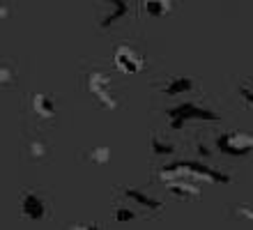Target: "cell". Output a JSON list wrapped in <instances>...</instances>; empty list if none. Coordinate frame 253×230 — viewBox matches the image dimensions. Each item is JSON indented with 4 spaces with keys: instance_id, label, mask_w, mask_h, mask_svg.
I'll return each instance as SVG.
<instances>
[{
    "instance_id": "cell-1",
    "label": "cell",
    "mask_w": 253,
    "mask_h": 230,
    "mask_svg": "<svg viewBox=\"0 0 253 230\" xmlns=\"http://www.w3.org/2000/svg\"><path fill=\"white\" fill-rule=\"evenodd\" d=\"M205 178L210 182H219V184H228L230 178L223 175V173L214 171L205 164H198V161H177V164H170L161 171V180H173V178Z\"/></svg>"
},
{
    "instance_id": "cell-2",
    "label": "cell",
    "mask_w": 253,
    "mask_h": 230,
    "mask_svg": "<svg viewBox=\"0 0 253 230\" xmlns=\"http://www.w3.org/2000/svg\"><path fill=\"white\" fill-rule=\"evenodd\" d=\"M168 118H170V127L177 132V129H182V127L187 125L189 120H207V122H216L219 115L212 113V111H207V108H200L198 104L184 101V104L170 108V111H168Z\"/></svg>"
},
{
    "instance_id": "cell-3",
    "label": "cell",
    "mask_w": 253,
    "mask_h": 230,
    "mask_svg": "<svg viewBox=\"0 0 253 230\" xmlns=\"http://www.w3.org/2000/svg\"><path fill=\"white\" fill-rule=\"evenodd\" d=\"M108 86H111V79H108L104 72H92L87 76V90H90V94H92L101 106H106L108 111H115V108H118V99L111 94Z\"/></svg>"
},
{
    "instance_id": "cell-4",
    "label": "cell",
    "mask_w": 253,
    "mask_h": 230,
    "mask_svg": "<svg viewBox=\"0 0 253 230\" xmlns=\"http://www.w3.org/2000/svg\"><path fill=\"white\" fill-rule=\"evenodd\" d=\"M216 147L223 154H249L253 152V136L242 132H228L223 136L216 138Z\"/></svg>"
},
{
    "instance_id": "cell-5",
    "label": "cell",
    "mask_w": 253,
    "mask_h": 230,
    "mask_svg": "<svg viewBox=\"0 0 253 230\" xmlns=\"http://www.w3.org/2000/svg\"><path fill=\"white\" fill-rule=\"evenodd\" d=\"M113 62L122 74H138L140 69L145 67V60L126 44L118 46V51H115V55H113Z\"/></svg>"
},
{
    "instance_id": "cell-6",
    "label": "cell",
    "mask_w": 253,
    "mask_h": 230,
    "mask_svg": "<svg viewBox=\"0 0 253 230\" xmlns=\"http://www.w3.org/2000/svg\"><path fill=\"white\" fill-rule=\"evenodd\" d=\"M21 212L30 221H42L46 217V203H44V198L37 191H23V196H21Z\"/></svg>"
},
{
    "instance_id": "cell-7",
    "label": "cell",
    "mask_w": 253,
    "mask_h": 230,
    "mask_svg": "<svg viewBox=\"0 0 253 230\" xmlns=\"http://www.w3.org/2000/svg\"><path fill=\"white\" fill-rule=\"evenodd\" d=\"M168 191H170L173 196L182 198V200H189V198H198V196H200V189L196 186V184H191V182H182L180 178L168 180Z\"/></svg>"
},
{
    "instance_id": "cell-8",
    "label": "cell",
    "mask_w": 253,
    "mask_h": 230,
    "mask_svg": "<svg viewBox=\"0 0 253 230\" xmlns=\"http://www.w3.org/2000/svg\"><path fill=\"white\" fill-rule=\"evenodd\" d=\"M33 111L35 115H40V118H55V106H53V99L48 97V94H33Z\"/></svg>"
},
{
    "instance_id": "cell-9",
    "label": "cell",
    "mask_w": 253,
    "mask_h": 230,
    "mask_svg": "<svg viewBox=\"0 0 253 230\" xmlns=\"http://www.w3.org/2000/svg\"><path fill=\"white\" fill-rule=\"evenodd\" d=\"M173 2L170 0H143V12L152 19H164L166 14H170Z\"/></svg>"
},
{
    "instance_id": "cell-10",
    "label": "cell",
    "mask_w": 253,
    "mask_h": 230,
    "mask_svg": "<svg viewBox=\"0 0 253 230\" xmlns=\"http://www.w3.org/2000/svg\"><path fill=\"white\" fill-rule=\"evenodd\" d=\"M101 2H108V5L113 7V12L108 14L106 19H101V28L113 26V21H118V19H122V16H126V12H129V5H126V0H101Z\"/></svg>"
},
{
    "instance_id": "cell-11",
    "label": "cell",
    "mask_w": 253,
    "mask_h": 230,
    "mask_svg": "<svg viewBox=\"0 0 253 230\" xmlns=\"http://www.w3.org/2000/svg\"><path fill=\"white\" fill-rule=\"evenodd\" d=\"M193 90V81L191 79H184V76H177V79H170L164 92L168 97H180V94H187V92Z\"/></svg>"
},
{
    "instance_id": "cell-12",
    "label": "cell",
    "mask_w": 253,
    "mask_h": 230,
    "mask_svg": "<svg viewBox=\"0 0 253 230\" xmlns=\"http://www.w3.org/2000/svg\"><path fill=\"white\" fill-rule=\"evenodd\" d=\"M126 198H131V200H136L138 205H143V207H150V210H159L161 203L159 200H154V198H150L147 193H140L138 189H125Z\"/></svg>"
},
{
    "instance_id": "cell-13",
    "label": "cell",
    "mask_w": 253,
    "mask_h": 230,
    "mask_svg": "<svg viewBox=\"0 0 253 230\" xmlns=\"http://www.w3.org/2000/svg\"><path fill=\"white\" fill-rule=\"evenodd\" d=\"M150 145H152L154 154H173V152H175V145L168 143V140H161L159 134H154L152 140H150Z\"/></svg>"
},
{
    "instance_id": "cell-14",
    "label": "cell",
    "mask_w": 253,
    "mask_h": 230,
    "mask_svg": "<svg viewBox=\"0 0 253 230\" xmlns=\"http://www.w3.org/2000/svg\"><path fill=\"white\" fill-rule=\"evenodd\" d=\"M87 159L92 161V164H106L108 159H111V150L108 147H104V145H99V147H92L90 150V154H87Z\"/></svg>"
},
{
    "instance_id": "cell-15",
    "label": "cell",
    "mask_w": 253,
    "mask_h": 230,
    "mask_svg": "<svg viewBox=\"0 0 253 230\" xmlns=\"http://www.w3.org/2000/svg\"><path fill=\"white\" fill-rule=\"evenodd\" d=\"M46 152H48V145L44 140H40V138H35L33 143H30V157L33 159H44Z\"/></svg>"
},
{
    "instance_id": "cell-16",
    "label": "cell",
    "mask_w": 253,
    "mask_h": 230,
    "mask_svg": "<svg viewBox=\"0 0 253 230\" xmlns=\"http://www.w3.org/2000/svg\"><path fill=\"white\" fill-rule=\"evenodd\" d=\"M14 79H16V74H14V67L0 65V86H9Z\"/></svg>"
},
{
    "instance_id": "cell-17",
    "label": "cell",
    "mask_w": 253,
    "mask_h": 230,
    "mask_svg": "<svg viewBox=\"0 0 253 230\" xmlns=\"http://www.w3.org/2000/svg\"><path fill=\"white\" fill-rule=\"evenodd\" d=\"M133 217H136V214H133L129 207H118V210H115V221H118V224H126V221H131Z\"/></svg>"
},
{
    "instance_id": "cell-18",
    "label": "cell",
    "mask_w": 253,
    "mask_h": 230,
    "mask_svg": "<svg viewBox=\"0 0 253 230\" xmlns=\"http://www.w3.org/2000/svg\"><path fill=\"white\" fill-rule=\"evenodd\" d=\"M198 152H200V157H210V154H212V152L207 150L205 145H198Z\"/></svg>"
},
{
    "instance_id": "cell-19",
    "label": "cell",
    "mask_w": 253,
    "mask_h": 230,
    "mask_svg": "<svg viewBox=\"0 0 253 230\" xmlns=\"http://www.w3.org/2000/svg\"><path fill=\"white\" fill-rule=\"evenodd\" d=\"M7 16H9V9L5 5H0V19H7Z\"/></svg>"
},
{
    "instance_id": "cell-20",
    "label": "cell",
    "mask_w": 253,
    "mask_h": 230,
    "mask_svg": "<svg viewBox=\"0 0 253 230\" xmlns=\"http://www.w3.org/2000/svg\"><path fill=\"white\" fill-rule=\"evenodd\" d=\"M0 5H2V0H0Z\"/></svg>"
}]
</instances>
